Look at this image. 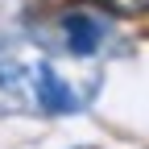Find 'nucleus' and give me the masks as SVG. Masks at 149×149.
Wrapping results in <instances>:
<instances>
[{"mask_svg":"<svg viewBox=\"0 0 149 149\" xmlns=\"http://www.w3.org/2000/svg\"><path fill=\"white\" fill-rule=\"evenodd\" d=\"M37 104H42L46 112H74V108H79L74 91L54 74L50 62H37Z\"/></svg>","mask_w":149,"mask_h":149,"instance_id":"1","label":"nucleus"},{"mask_svg":"<svg viewBox=\"0 0 149 149\" xmlns=\"http://www.w3.org/2000/svg\"><path fill=\"white\" fill-rule=\"evenodd\" d=\"M100 4L112 17H145L149 13V0H100Z\"/></svg>","mask_w":149,"mask_h":149,"instance_id":"3","label":"nucleus"},{"mask_svg":"<svg viewBox=\"0 0 149 149\" xmlns=\"http://www.w3.org/2000/svg\"><path fill=\"white\" fill-rule=\"evenodd\" d=\"M62 29H66V50L70 54H91L100 46V33H104L87 13H66L62 17Z\"/></svg>","mask_w":149,"mask_h":149,"instance_id":"2","label":"nucleus"}]
</instances>
